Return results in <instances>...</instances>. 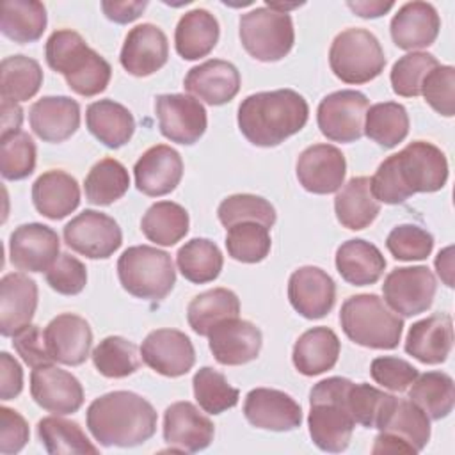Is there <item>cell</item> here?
I'll return each mask as SVG.
<instances>
[{
	"instance_id": "42",
	"label": "cell",
	"mask_w": 455,
	"mask_h": 455,
	"mask_svg": "<svg viewBox=\"0 0 455 455\" xmlns=\"http://www.w3.org/2000/svg\"><path fill=\"white\" fill-rule=\"evenodd\" d=\"M43 84V69L37 60L25 55H11L0 66V94L5 101H27Z\"/></svg>"
},
{
	"instance_id": "37",
	"label": "cell",
	"mask_w": 455,
	"mask_h": 455,
	"mask_svg": "<svg viewBox=\"0 0 455 455\" xmlns=\"http://www.w3.org/2000/svg\"><path fill=\"white\" fill-rule=\"evenodd\" d=\"M379 430L402 441L414 455L430 439V418L412 400L396 398Z\"/></svg>"
},
{
	"instance_id": "45",
	"label": "cell",
	"mask_w": 455,
	"mask_h": 455,
	"mask_svg": "<svg viewBox=\"0 0 455 455\" xmlns=\"http://www.w3.org/2000/svg\"><path fill=\"white\" fill-rule=\"evenodd\" d=\"M37 437L52 455L98 453V448L89 441L82 427L76 421L59 418V414L39 419Z\"/></svg>"
},
{
	"instance_id": "30",
	"label": "cell",
	"mask_w": 455,
	"mask_h": 455,
	"mask_svg": "<svg viewBox=\"0 0 455 455\" xmlns=\"http://www.w3.org/2000/svg\"><path fill=\"white\" fill-rule=\"evenodd\" d=\"M32 203L43 217L64 219L80 203L78 181L60 169L46 171L32 185Z\"/></svg>"
},
{
	"instance_id": "9",
	"label": "cell",
	"mask_w": 455,
	"mask_h": 455,
	"mask_svg": "<svg viewBox=\"0 0 455 455\" xmlns=\"http://www.w3.org/2000/svg\"><path fill=\"white\" fill-rule=\"evenodd\" d=\"M238 34L245 52L261 62L284 59L295 41L291 16L267 5L243 12Z\"/></svg>"
},
{
	"instance_id": "23",
	"label": "cell",
	"mask_w": 455,
	"mask_h": 455,
	"mask_svg": "<svg viewBox=\"0 0 455 455\" xmlns=\"http://www.w3.org/2000/svg\"><path fill=\"white\" fill-rule=\"evenodd\" d=\"M135 187L149 197H160L172 192L183 176V160L176 149L167 144L151 146L133 165Z\"/></svg>"
},
{
	"instance_id": "6",
	"label": "cell",
	"mask_w": 455,
	"mask_h": 455,
	"mask_svg": "<svg viewBox=\"0 0 455 455\" xmlns=\"http://www.w3.org/2000/svg\"><path fill=\"white\" fill-rule=\"evenodd\" d=\"M339 323L350 341L379 350L396 348L403 331V320L375 293L348 297L339 309Z\"/></svg>"
},
{
	"instance_id": "12",
	"label": "cell",
	"mask_w": 455,
	"mask_h": 455,
	"mask_svg": "<svg viewBox=\"0 0 455 455\" xmlns=\"http://www.w3.org/2000/svg\"><path fill=\"white\" fill-rule=\"evenodd\" d=\"M437 283L428 267H402L391 270L382 284L386 304L402 316L425 313L435 297Z\"/></svg>"
},
{
	"instance_id": "4",
	"label": "cell",
	"mask_w": 455,
	"mask_h": 455,
	"mask_svg": "<svg viewBox=\"0 0 455 455\" xmlns=\"http://www.w3.org/2000/svg\"><path fill=\"white\" fill-rule=\"evenodd\" d=\"M48 66L66 78L68 87L85 98L103 92L110 82V64L84 37L69 28L55 30L44 48Z\"/></svg>"
},
{
	"instance_id": "19",
	"label": "cell",
	"mask_w": 455,
	"mask_h": 455,
	"mask_svg": "<svg viewBox=\"0 0 455 455\" xmlns=\"http://www.w3.org/2000/svg\"><path fill=\"white\" fill-rule=\"evenodd\" d=\"M347 162L343 153L331 144H313L297 160V178L311 194L338 192L345 181Z\"/></svg>"
},
{
	"instance_id": "31",
	"label": "cell",
	"mask_w": 455,
	"mask_h": 455,
	"mask_svg": "<svg viewBox=\"0 0 455 455\" xmlns=\"http://www.w3.org/2000/svg\"><path fill=\"white\" fill-rule=\"evenodd\" d=\"M341 343L336 332L329 327H313L299 336L293 345L291 361L299 373L306 377L320 375L332 370L338 363Z\"/></svg>"
},
{
	"instance_id": "58",
	"label": "cell",
	"mask_w": 455,
	"mask_h": 455,
	"mask_svg": "<svg viewBox=\"0 0 455 455\" xmlns=\"http://www.w3.org/2000/svg\"><path fill=\"white\" fill-rule=\"evenodd\" d=\"M28 443V425L25 418L9 407H0V453H18Z\"/></svg>"
},
{
	"instance_id": "51",
	"label": "cell",
	"mask_w": 455,
	"mask_h": 455,
	"mask_svg": "<svg viewBox=\"0 0 455 455\" xmlns=\"http://www.w3.org/2000/svg\"><path fill=\"white\" fill-rule=\"evenodd\" d=\"M437 66H439L437 59L427 52H411L400 57L393 64L391 75H389L395 94L403 98L419 96L425 76Z\"/></svg>"
},
{
	"instance_id": "56",
	"label": "cell",
	"mask_w": 455,
	"mask_h": 455,
	"mask_svg": "<svg viewBox=\"0 0 455 455\" xmlns=\"http://www.w3.org/2000/svg\"><path fill=\"white\" fill-rule=\"evenodd\" d=\"M370 375L382 387L400 393V391H405L416 380V377L419 373L405 359L393 357V355H382V357H375L371 361Z\"/></svg>"
},
{
	"instance_id": "43",
	"label": "cell",
	"mask_w": 455,
	"mask_h": 455,
	"mask_svg": "<svg viewBox=\"0 0 455 455\" xmlns=\"http://www.w3.org/2000/svg\"><path fill=\"white\" fill-rule=\"evenodd\" d=\"M409 133V114L396 101H384L368 107L364 116V135L379 146L391 149Z\"/></svg>"
},
{
	"instance_id": "50",
	"label": "cell",
	"mask_w": 455,
	"mask_h": 455,
	"mask_svg": "<svg viewBox=\"0 0 455 455\" xmlns=\"http://www.w3.org/2000/svg\"><path fill=\"white\" fill-rule=\"evenodd\" d=\"M217 215L226 229L238 222H258L268 229L275 224L274 206L265 197L254 194H233L226 197L219 204Z\"/></svg>"
},
{
	"instance_id": "8",
	"label": "cell",
	"mask_w": 455,
	"mask_h": 455,
	"mask_svg": "<svg viewBox=\"0 0 455 455\" xmlns=\"http://www.w3.org/2000/svg\"><path fill=\"white\" fill-rule=\"evenodd\" d=\"M332 73L345 84H366L377 78L386 66L379 39L366 28H345L329 50Z\"/></svg>"
},
{
	"instance_id": "62",
	"label": "cell",
	"mask_w": 455,
	"mask_h": 455,
	"mask_svg": "<svg viewBox=\"0 0 455 455\" xmlns=\"http://www.w3.org/2000/svg\"><path fill=\"white\" fill-rule=\"evenodd\" d=\"M347 5L361 18H379L393 9V2H347Z\"/></svg>"
},
{
	"instance_id": "35",
	"label": "cell",
	"mask_w": 455,
	"mask_h": 455,
	"mask_svg": "<svg viewBox=\"0 0 455 455\" xmlns=\"http://www.w3.org/2000/svg\"><path fill=\"white\" fill-rule=\"evenodd\" d=\"M334 212L347 229L359 231L368 228L380 212V204L371 194L370 178L357 176L348 180L334 197Z\"/></svg>"
},
{
	"instance_id": "5",
	"label": "cell",
	"mask_w": 455,
	"mask_h": 455,
	"mask_svg": "<svg viewBox=\"0 0 455 455\" xmlns=\"http://www.w3.org/2000/svg\"><path fill=\"white\" fill-rule=\"evenodd\" d=\"M350 384L348 379L329 377L316 382L309 391V435L323 451L339 453L350 444L355 427L347 407Z\"/></svg>"
},
{
	"instance_id": "25",
	"label": "cell",
	"mask_w": 455,
	"mask_h": 455,
	"mask_svg": "<svg viewBox=\"0 0 455 455\" xmlns=\"http://www.w3.org/2000/svg\"><path fill=\"white\" fill-rule=\"evenodd\" d=\"M37 307V284L21 272L5 274L0 281V332L9 338L30 325Z\"/></svg>"
},
{
	"instance_id": "27",
	"label": "cell",
	"mask_w": 455,
	"mask_h": 455,
	"mask_svg": "<svg viewBox=\"0 0 455 455\" xmlns=\"http://www.w3.org/2000/svg\"><path fill=\"white\" fill-rule=\"evenodd\" d=\"M441 20L428 2H407L393 16L389 30L393 43L402 50H419L430 46L439 34Z\"/></svg>"
},
{
	"instance_id": "41",
	"label": "cell",
	"mask_w": 455,
	"mask_h": 455,
	"mask_svg": "<svg viewBox=\"0 0 455 455\" xmlns=\"http://www.w3.org/2000/svg\"><path fill=\"white\" fill-rule=\"evenodd\" d=\"M176 263L187 281L194 284H204L219 277L224 258L217 243L212 240L192 238L178 249Z\"/></svg>"
},
{
	"instance_id": "2",
	"label": "cell",
	"mask_w": 455,
	"mask_h": 455,
	"mask_svg": "<svg viewBox=\"0 0 455 455\" xmlns=\"http://www.w3.org/2000/svg\"><path fill=\"white\" fill-rule=\"evenodd\" d=\"M309 117V107L293 89L263 91L247 96L238 107V128L254 146L274 148L299 133Z\"/></svg>"
},
{
	"instance_id": "47",
	"label": "cell",
	"mask_w": 455,
	"mask_h": 455,
	"mask_svg": "<svg viewBox=\"0 0 455 455\" xmlns=\"http://www.w3.org/2000/svg\"><path fill=\"white\" fill-rule=\"evenodd\" d=\"M395 400L396 396L384 393L366 382H352L347 393V407L352 419L366 428H379Z\"/></svg>"
},
{
	"instance_id": "16",
	"label": "cell",
	"mask_w": 455,
	"mask_h": 455,
	"mask_svg": "<svg viewBox=\"0 0 455 455\" xmlns=\"http://www.w3.org/2000/svg\"><path fill=\"white\" fill-rule=\"evenodd\" d=\"M59 235L44 224L18 226L9 236L11 263L23 272H46L59 258Z\"/></svg>"
},
{
	"instance_id": "53",
	"label": "cell",
	"mask_w": 455,
	"mask_h": 455,
	"mask_svg": "<svg viewBox=\"0 0 455 455\" xmlns=\"http://www.w3.org/2000/svg\"><path fill=\"white\" fill-rule=\"evenodd\" d=\"M386 247L400 261L427 259L434 249V236L416 224H400L387 235Z\"/></svg>"
},
{
	"instance_id": "52",
	"label": "cell",
	"mask_w": 455,
	"mask_h": 455,
	"mask_svg": "<svg viewBox=\"0 0 455 455\" xmlns=\"http://www.w3.org/2000/svg\"><path fill=\"white\" fill-rule=\"evenodd\" d=\"M36 167V144L25 132H14L0 139V172L5 180H25Z\"/></svg>"
},
{
	"instance_id": "54",
	"label": "cell",
	"mask_w": 455,
	"mask_h": 455,
	"mask_svg": "<svg viewBox=\"0 0 455 455\" xmlns=\"http://www.w3.org/2000/svg\"><path fill=\"white\" fill-rule=\"evenodd\" d=\"M421 94L437 114L451 117L455 114V68H434L421 84Z\"/></svg>"
},
{
	"instance_id": "63",
	"label": "cell",
	"mask_w": 455,
	"mask_h": 455,
	"mask_svg": "<svg viewBox=\"0 0 455 455\" xmlns=\"http://www.w3.org/2000/svg\"><path fill=\"white\" fill-rule=\"evenodd\" d=\"M435 270L446 286H453V247L448 245L435 256Z\"/></svg>"
},
{
	"instance_id": "26",
	"label": "cell",
	"mask_w": 455,
	"mask_h": 455,
	"mask_svg": "<svg viewBox=\"0 0 455 455\" xmlns=\"http://www.w3.org/2000/svg\"><path fill=\"white\" fill-rule=\"evenodd\" d=\"M183 87L204 103L217 107L231 101L238 94L240 73L228 60L210 59L187 73Z\"/></svg>"
},
{
	"instance_id": "32",
	"label": "cell",
	"mask_w": 455,
	"mask_h": 455,
	"mask_svg": "<svg viewBox=\"0 0 455 455\" xmlns=\"http://www.w3.org/2000/svg\"><path fill=\"white\" fill-rule=\"evenodd\" d=\"M336 268L343 281L354 286L375 284L386 268V258L370 242L352 238L336 251Z\"/></svg>"
},
{
	"instance_id": "17",
	"label": "cell",
	"mask_w": 455,
	"mask_h": 455,
	"mask_svg": "<svg viewBox=\"0 0 455 455\" xmlns=\"http://www.w3.org/2000/svg\"><path fill=\"white\" fill-rule=\"evenodd\" d=\"M245 419L263 430L288 432L302 423L300 405L284 391L270 387L251 389L243 402Z\"/></svg>"
},
{
	"instance_id": "18",
	"label": "cell",
	"mask_w": 455,
	"mask_h": 455,
	"mask_svg": "<svg viewBox=\"0 0 455 455\" xmlns=\"http://www.w3.org/2000/svg\"><path fill=\"white\" fill-rule=\"evenodd\" d=\"M288 300L291 307L307 320L323 318L336 302V284L320 267L297 268L288 281Z\"/></svg>"
},
{
	"instance_id": "14",
	"label": "cell",
	"mask_w": 455,
	"mask_h": 455,
	"mask_svg": "<svg viewBox=\"0 0 455 455\" xmlns=\"http://www.w3.org/2000/svg\"><path fill=\"white\" fill-rule=\"evenodd\" d=\"M30 395L39 407L59 416L73 414L84 403V387L80 380L52 363L32 370Z\"/></svg>"
},
{
	"instance_id": "55",
	"label": "cell",
	"mask_w": 455,
	"mask_h": 455,
	"mask_svg": "<svg viewBox=\"0 0 455 455\" xmlns=\"http://www.w3.org/2000/svg\"><path fill=\"white\" fill-rule=\"evenodd\" d=\"M46 283L60 295H78L87 284V268L78 258L62 252L46 270Z\"/></svg>"
},
{
	"instance_id": "20",
	"label": "cell",
	"mask_w": 455,
	"mask_h": 455,
	"mask_svg": "<svg viewBox=\"0 0 455 455\" xmlns=\"http://www.w3.org/2000/svg\"><path fill=\"white\" fill-rule=\"evenodd\" d=\"M213 423L190 402H174L164 412V441L172 451H201L213 441Z\"/></svg>"
},
{
	"instance_id": "10",
	"label": "cell",
	"mask_w": 455,
	"mask_h": 455,
	"mask_svg": "<svg viewBox=\"0 0 455 455\" xmlns=\"http://www.w3.org/2000/svg\"><path fill=\"white\" fill-rule=\"evenodd\" d=\"M368 98L352 89L327 94L316 110V123L323 137L332 142H355L364 133Z\"/></svg>"
},
{
	"instance_id": "11",
	"label": "cell",
	"mask_w": 455,
	"mask_h": 455,
	"mask_svg": "<svg viewBox=\"0 0 455 455\" xmlns=\"http://www.w3.org/2000/svg\"><path fill=\"white\" fill-rule=\"evenodd\" d=\"M62 235L68 247L91 259H105L123 243L119 224L110 215L96 210L78 213L64 226Z\"/></svg>"
},
{
	"instance_id": "13",
	"label": "cell",
	"mask_w": 455,
	"mask_h": 455,
	"mask_svg": "<svg viewBox=\"0 0 455 455\" xmlns=\"http://www.w3.org/2000/svg\"><path fill=\"white\" fill-rule=\"evenodd\" d=\"M158 128L171 142L190 146L206 132V110L188 94H160L155 100Z\"/></svg>"
},
{
	"instance_id": "28",
	"label": "cell",
	"mask_w": 455,
	"mask_h": 455,
	"mask_svg": "<svg viewBox=\"0 0 455 455\" xmlns=\"http://www.w3.org/2000/svg\"><path fill=\"white\" fill-rule=\"evenodd\" d=\"M32 132L44 142H64L80 126V105L68 96H44L28 112Z\"/></svg>"
},
{
	"instance_id": "38",
	"label": "cell",
	"mask_w": 455,
	"mask_h": 455,
	"mask_svg": "<svg viewBox=\"0 0 455 455\" xmlns=\"http://www.w3.org/2000/svg\"><path fill=\"white\" fill-rule=\"evenodd\" d=\"M46 28V9L36 0H5L2 4L0 30L14 43L37 41Z\"/></svg>"
},
{
	"instance_id": "15",
	"label": "cell",
	"mask_w": 455,
	"mask_h": 455,
	"mask_svg": "<svg viewBox=\"0 0 455 455\" xmlns=\"http://www.w3.org/2000/svg\"><path fill=\"white\" fill-rule=\"evenodd\" d=\"M140 357L153 371L172 379L192 370L196 350L185 332L178 329H156L144 338Z\"/></svg>"
},
{
	"instance_id": "46",
	"label": "cell",
	"mask_w": 455,
	"mask_h": 455,
	"mask_svg": "<svg viewBox=\"0 0 455 455\" xmlns=\"http://www.w3.org/2000/svg\"><path fill=\"white\" fill-rule=\"evenodd\" d=\"M94 368L108 379H123L139 370L140 359L135 343L121 336L103 338L91 354Z\"/></svg>"
},
{
	"instance_id": "22",
	"label": "cell",
	"mask_w": 455,
	"mask_h": 455,
	"mask_svg": "<svg viewBox=\"0 0 455 455\" xmlns=\"http://www.w3.org/2000/svg\"><path fill=\"white\" fill-rule=\"evenodd\" d=\"M50 357L66 366L85 363L92 345V331L85 318L75 313H62L50 320L43 331Z\"/></svg>"
},
{
	"instance_id": "49",
	"label": "cell",
	"mask_w": 455,
	"mask_h": 455,
	"mask_svg": "<svg viewBox=\"0 0 455 455\" xmlns=\"http://www.w3.org/2000/svg\"><path fill=\"white\" fill-rule=\"evenodd\" d=\"M272 247L270 231L258 222H238L228 228L226 249L228 254L242 263L263 261Z\"/></svg>"
},
{
	"instance_id": "36",
	"label": "cell",
	"mask_w": 455,
	"mask_h": 455,
	"mask_svg": "<svg viewBox=\"0 0 455 455\" xmlns=\"http://www.w3.org/2000/svg\"><path fill=\"white\" fill-rule=\"evenodd\" d=\"M240 300L228 288H213L196 295L187 307V320L192 331L199 336H208L219 323L236 318Z\"/></svg>"
},
{
	"instance_id": "60",
	"label": "cell",
	"mask_w": 455,
	"mask_h": 455,
	"mask_svg": "<svg viewBox=\"0 0 455 455\" xmlns=\"http://www.w3.org/2000/svg\"><path fill=\"white\" fill-rule=\"evenodd\" d=\"M148 7V2L146 0H123V2H117V0H103L101 2V9H103V14L114 21V23H130L133 20H137L144 9Z\"/></svg>"
},
{
	"instance_id": "61",
	"label": "cell",
	"mask_w": 455,
	"mask_h": 455,
	"mask_svg": "<svg viewBox=\"0 0 455 455\" xmlns=\"http://www.w3.org/2000/svg\"><path fill=\"white\" fill-rule=\"evenodd\" d=\"M23 121V110L14 101L2 100V137L20 132Z\"/></svg>"
},
{
	"instance_id": "44",
	"label": "cell",
	"mask_w": 455,
	"mask_h": 455,
	"mask_svg": "<svg viewBox=\"0 0 455 455\" xmlns=\"http://www.w3.org/2000/svg\"><path fill=\"white\" fill-rule=\"evenodd\" d=\"M130 187V174L126 167L116 158H103L96 162L84 181L85 197L98 206H108L121 199Z\"/></svg>"
},
{
	"instance_id": "34",
	"label": "cell",
	"mask_w": 455,
	"mask_h": 455,
	"mask_svg": "<svg viewBox=\"0 0 455 455\" xmlns=\"http://www.w3.org/2000/svg\"><path fill=\"white\" fill-rule=\"evenodd\" d=\"M219 21L206 9H192L185 12L174 30V46L185 60L206 57L219 41Z\"/></svg>"
},
{
	"instance_id": "39",
	"label": "cell",
	"mask_w": 455,
	"mask_h": 455,
	"mask_svg": "<svg viewBox=\"0 0 455 455\" xmlns=\"http://www.w3.org/2000/svg\"><path fill=\"white\" fill-rule=\"evenodd\" d=\"M140 229L156 245H174L188 233V212L178 203L158 201L142 215Z\"/></svg>"
},
{
	"instance_id": "33",
	"label": "cell",
	"mask_w": 455,
	"mask_h": 455,
	"mask_svg": "<svg viewBox=\"0 0 455 455\" xmlns=\"http://www.w3.org/2000/svg\"><path fill=\"white\" fill-rule=\"evenodd\" d=\"M85 124L87 130L110 149L124 146L135 132L132 112L114 100H98L91 103L85 110Z\"/></svg>"
},
{
	"instance_id": "40",
	"label": "cell",
	"mask_w": 455,
	"mask_h": 455,
	"mask_svg": "<svg viewBox=\"0 0 455 455\" xmlns=\"http://www.w3.org/2000/svg\"><path fill=\"white\" fill-rule=\"evenodd\" d=\"M409 387V400H412L430 419H443L451 412L455 403V386L448 373H421Z\"/></svg>"
},
{
	"instance_id": "24",
	"label": "cell",
	"mask_w": 455,
	"mask_h": 455,
	"mask_svg": "<svg viewBox=\"0 0 455 455\" xmlns=\"http://www.w3.org/2000/svg\"><path fill=\"white\" fill-rule=\"evenodd\" d=\"M208 345L217 359L224 366H238L254 361L261 350V331L247 320L229 318L219 323L208 334Z\"/></svg>"
},
{
	"instance_id": "29",
	"label": "cell",
	"mask_w": 455,
	"mask_h": 455,
	"mask_svg": "<svg viewBox=\"0 0 455 455\" xmlns=\"http://www.w3.org/2000/svg\"><path fill=\"white\" fill-rule=\"evenodd\" d=\"M453 345V322L446 313H435L411 325L405 352L423 364L444 363Z\"/></svg>"
},
{
	"instance_id": "7",
	"label": "cell",
	"mask_w": 455,
	"mask_h": 455,
	"mask_svg": "<svg viewBox=\"0 0 455 455\" xmlns=\"http://www.w3.org/2000/svg\"><path fill=\"white\" fill-rule=\"evenodd\" d=\"M117 277L130 295L144 300H162L176 284L171 254L151 245L128 247L117 259Z\"/></svg>"
},
{
	"instance_id": "59",
	"label": "cell",
	"mask_w": 455,
	"mask_h": 455,
	"mask_svg": "<svg viewBox=\"0 0 455 455\" xmlns=\"http://www.w3.org/2000/svg\"><path fill=\"white\" fill-rule=\"evenodd\" d=\"M23 389V370L7 352L0 354V398L12 400Z\"/></svg>"
},
{
	"instance_id": "3",
	"label": "cell",
	"mask_w": 455,
	"mask_h": 455,
	"mask_svg": "<svg viewBox=\"0 0 455 455\" xmlns=\"http://www.w3.org/2000/svg\"><path fill=\"white\" fill-rule=\"evenodd\" d=\"M156 411L132 391H110L92 400L85 421L101 446L132 448L146 443L156 432Z\"/></svg>"
},
{
	"instance_id": "21",
	"label": "cell",
	"mask_w": 455,
	"mask_h": 455,
	"mask_svg": "<svg viewBox=\"0 0 455 455\" xmlns=\"http://www.w3.org/2000/svg\"><path fill=\"white\" fill-rule=\"evenodd\" d=\"M169 59V43L164 30L153 23L133 27L123 43L119 62L133 76H149Z\"/></svg>"
},
{
	"instance_id": "48",
	"label": "cell",
	"mask_w": 455,
	"mask_h": 455,
	"mask_svg": "<svg viewBox=\"0 0 455 455\" xmlns=\"http://www.w3.org/2000/svg\"><path fill=\"white\" fill-rule=\"evenodd\" d=\"M192 387L196 402L208 414H220L235 407L240 398V391L233 387L220 371L210 366H203L196 371Z\"/></svg>"
},
{
	"instance_id": "57",
	"label": "cell",
	"mask_w": 455,
	"mask_h": 455,
	"mask_svg": "<svg viewBox=\"0 0 455 455\" xmlns=\"http://www.w3.org/2000/svg\"><path fill=\"white\" fill-rule=\"evenodd\" d=\"M12 347L20 354L23 363L28 364L30 368H37L41 364L53 363V359L50 357V354L46 350L44 334L39 329V325L30 323L25 329L18 331L12 336Z\"/></svg>"
},
{
	"instance_id": "1",
	"label": "cell",
	"mask_w": 455,
	"mask_h": 455,
	"mask_svg": "<svg viewBox=\"0 0 455 455\" xmlns=\"http://www.w3.org/2000/svg\"><path fill=\"white\" fill-rule=\"evenodd\" d=\"M448 160L427 140L409 142L387 156L370 178L371 194L386 204H400L418 192H437L446 185Z\"/></svg>"
}]
</instances>
